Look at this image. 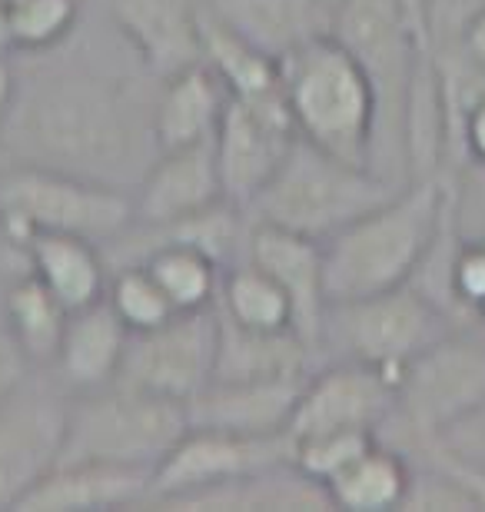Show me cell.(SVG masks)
<instances>
[{
  "mask_svg": "<svg viewBox=\"0 0 485 512\" xmlns=\"http://www.w3.org/2000/svg\"><path fill=\"white\" fill-rule=\"evenodd\" d=\"M412 469L416 466H412V459L402 449L376 439L326 489L333 496V506L346 512L402 509L412 486Z\"/></svg>",
  "mask_w": 485,
  "mask_h": 512,
  "instance_id": "83f0119b",
  "label": "cell"
},
{
  "mask_svg": "<svg viewBox=\"0 0 485 512\" xmlns=\"http://www.w3.org/2000/svg\"><path fill=\"white\" fill-rule=\"evenodd\" d=\"M223 200L226 193L213 140L160 150L133 190V223L163 227L196 217Z\"/></svg>",
  "mask_w": 485,
  "mask_h": 512,
  "instance_id": "2e32d148",
  "label": "cell"
},
{
  "mask_svg": "<svg viewBox=\"0 0 485 512\" xmlns=\"http://www.w3.org/2000/svg\"><path fill=\"white\" fill-rule=\"evenodd\" d=\"M452 210V180L419 177L323 240L326 296L356 300L416 280Z\"/></svg>",
  "mask_w": 485,
  "mask_h": 512,
  "instance_id": "7a4b0ae2",
  "label": "cell"
},
{
  "mask_svg": "<svg viewBox=\"0 0 485 512\" xmlns=\"http://www.w3.org/2000/svg\"><path fill=\"white\" fill-rule=\"evenodd\" d=\"M127 343H130L127 323L113 313V306L103 296L100 303L70 313L50 373L57 376V383L70 396L97 393V389H107L120 380Z\"/></svg>",
  "mask_w": 485,
  "mask_h": 512,
  "instance_id": "ffe728a7",
  "label": "cell"
},
{
  "mask_svg": "<svg viewBox=\"0 0 485 512\" xmlns=\"http://www.w3.org/2000/svg\"><path fill=\"white\" fill-rule=\"evenodd\" d=\"M216 310L236 326H246V330H296L293 303L286 290L253 260H246V256L240 263L226 266L220 296H216Z\"/></svg>",
  "mask_w": 485,
  "mask_h": 512,
  "instance_id": "f1b7e54d",
  "label": "cell"
},
{
  "mask_svg": "<svg viewBox=\"0 0 485 512\" xmlns=\"http://www.w3.org/2000/svg\"><path fill=\"white\" fill-rule=\"evenodd\" d=\"M14 167V157H10V150L4 147V140H0V173Z\"/></svg>",
  "mask_w": 485,
  "mask_h": 512,
  "instance_id": "b9f144b4",
  "label": "cell"
},
{
  "mask_svg": "<svg viewBox=\"0 0 485 512\" xmlns=\"http://www.w3.org/2000/svg\"><path fill=\"white\" fill-rule=\"evenodd\" d=\"M203 512V509H216V512H230V509H243V512H256V509H270V512H286V509H316V512H329L333 506V496L323 483H316L313 476H306L293 459L266 469H256L250 476H240L233 483L203 489V493H193L180 503H173L170 512Z\"/></svg>",
  "mask_w": 485,
  "mask_h": 512,
  "instance_id": "7402d4cb",
  "label": "cell"
},
{
  "mask_svg": "<svg viewBox=\"0 0 485 512\" xmlns=\"http://www.w3.org/2000/svg\"><path fill=\"white\" fill-rule=\"evenodd\" d=\"M87 10V0H14L10 14V50L37 54L74 34Z\"/></svg>",
  "mask_w": 485,
  "mask_h": 512,
  "instance_id": "4dcf8cb0",
  "label": "cell"
},
{
  "mask_svg": "<svg viewBox=\"0 0 485 512\" xmlns=\"http://www.w3.org/2000/svg\"><path fill=\"white\" fill-rule=\"evenodd\" d=\"M396 190L399 183L379 177L376 170L296 140L273 180L243 213L250 223H270L323 243L346 223L386 203Z\"/></svg>",
  "mask_w": 485,
  "mask_h": 512,
  "instance_id": "5b68a950",
  "label": "cell"
},
{
  "mask_svg": "<svg viewBox=\"0 0 485 512\" xmlns=\"http://www.w3.org/2000/svg\"><path fill=\"white\" fill-rule=\"evenodd\" d=\"M296 140L299 133L283 87L263 97H230L213 137L226 200L240 210L250 207L256 193L280 170Z\"/></svg>",
  "mask_w": 485,
  "mask_h": 512,
  "instance_id": "7c38bea8",
  "label": "cell"
},
{
  "mask_svg": "<svg viewBox=\"0 0 485 512\" xmlns=\"http://www.w3.org/2000/svg\"><path fill=\"white\" fill-rule=\"evenodd\" d=\"M376 439H379L376 433H353V429L293 439V463L303 469L306 476H313L316 483L329 486L356 456H363Z\"/></svg>",
  "mask_w": 485,
  "mask_h": 512,
  "instance_id": "d6a6232c",
  "label": "cell"
},
{
  "mask_svg": "<svg viewBox=\"0 0 485 512\" xmlns=\"http://www.w3.org/2000/svg\"><path fill=\"white\" fill-rule=\"evenodd\" d=\"M0 47L10 50V14H7L4 0H0Z\"/></svg>",
  "mask_w": 485,
  "mask_h": 512,
  "instance_id": "60d3db41",
  "label": "cell"
},
{
  "mask_svg": "<svg viewBox=\"0 0 485 512\" xmlns=\"http://www.w3.org/2000/svg\"><path fill=\"white\" fill-rule=\"evenodd\" d=\"M333 34L366 70L376 94L373 167L392 183H409V114L432 44L412 24L402 0H343Z\"/></svg>",
  "mask_w": 485,
  "mask_h": 512,
  "instance_id": "3957f363",
  "label": "cell"
},
{
  "mask_svg": "<svg viewBox=\"0 0 485 512\" xmlns=\"http://www.w3.org/2000/svg\"><path fill=\"white\" fill-rule=\"evenodd\" d=\"M459 54L485 67V4H479L459 27Z\"/></svg>",
  "mask_w": 485,
  "mask_h": 512,
  "instance_id": "74e56055",
  "label": "cell"
},
{
  "mask_svg": "<svg viewBox=\"0 0 485 512\" xmlns=\"http://www.w3.org/2000/svg\"><path fill=\"white\" fill-rule=\"evenodd\" d=\"M226 104H230V90L203 60L163 77L157 90V110H153L160 150L213 140Z\"/></svg>",
  "mask_w": 485,
  "mask_h": 512,
  "instance_id": "603a6c76",
  "label": "cell"
},
{
  "mask_svg": "<svg viewBox=\"0 0 485 512\" xmlns=\"http://www.w3.org/2000/svg\"><path fill=\"white\" fill-rule=\"evenodd\" d=\"M203 64L223 80L230 97H263L280 90V64L220 24L210 4L203 17Z\"/></svg>",
  "mask_w": 485,
  "mask_h": 512,
  "instance_id": "f546056e",
  "label": "cell"
},
{
  "mask_svg": "<svg viewBox=\"0 0 485 512\" xmlns=\"http://www.w3.org/2000/svg\"><path fill=\"white\" fill-rule=\"evenodd\" d=\"M485 396V330L459 326L429 346L399 380V406L379 439L406 456L422 453L449 423Z\"/></svg>",
  "mask_w": 485,
  "mask_h": 512,
  "instance_id": "9c48e42d",
  "label": "cell"
},
{
  "mask_svg": "<svg viewBox=\"0 0 485 512\" xmlns=\"http://www.w3.org/2000/svg\"><path fill=\"white\" fill-rule=\"evenodd\" d=\"M130 223V190L27 163H14L0 173V237L24 253L34 233H67L110 247Z\"/></svg>",
  "mask_w": 485,
  "mask_h": 512,
  "instance_id": "52a82bcc",
  "label": "cell"
},
{
  "mask_svg": "<svg viewBox=\"0 0 485 512\" xmlns=\"http://www.w3.org/2000/svg\"><path fill=\"white\" fill-rule=\"evenodd\" d=\"M286 459H293L290 433L243 436V433H223V429L190 426L187 436L173 446V453L153 473L150 496L143 509L170 512L173 503H180V499H187L193 493L233 483V479L250 476L256 469L286 463Z\"/></svg>",
  "mask_w": 485,
  "mask_h": 512,
  "instance_id": "8fae6325",
  "label": "cell"
},
{
  "mask_svg": "<svg viewBox=\"0 0 485 512\" xmlns=\"http://www.w3.org/2000/svg\"><path fill=\"white\" fill-rule=\"evenodd\" d=\"M402 4H406L416 30L432 44V0H402Z\"/></svg>",
  "mask_w": 485,
  "mask_h": 512,
  "instance_id": "ab89813d",
  "label": "cell"
},
{
  "mask_svg": "<svg viewBox=\"0 0 485 512\" xmlns=\"http://www.w3.org/2000/svg\"><path fill=\"white\" fill-rule=\"evenodd\" d=\"M246 260H253L283 286L293 303L296 333L313 346L319 340L329 296H326V270H323V243L309 240L303 233L270 227V223H250L246 237Z\"/></svg>",
  "mask_w": 485,
  "mask_h": 512,
  "instance_id": "e0dca14e",
  "label": "cell"
},
{
  "mask_svg": "<svg viewBox=\"0 0 485 512\" xmlns=\"http://www.w3.org/2000/svg\"><path fill=\"white\" fill-rule=\"evenodd\" d=\"M280 87L299 140L339 160L369 167L376 137V94L343 40L323 34L293 50L280 60Z\"/></svg>",
  "mask_w": 485,
  "mask_h": 512,
  "instance_id": "277c9868",
  "label": "cell"
},
{
  "mask_svg": "<svg viewBox=\"0 0 485 512\" xmlns=\"http://www.w3.org/2000/svg\"><path fill=\"white\" fill-rule=\"evenodd\" d=\"M4 4H7V7H10V4H14V0H4Z\"/></svg>",
  "mask_w": 485,
  "mask_h": 512,
  "instance_id": "ee69618b",
  "label": "cell"
},
{
  "mask_svg": "<svg viewBox=\"0 0 485 512\" xmlns=\"http://www.w3.org/2000/svg\"><path fill=\"white\" fill-rule=\"evenodd\" d=\"M30 363L24 360V353L17 350V343L10 340V333L0 326V399H4L10 389H17L27 380Z\"/></svg>",
  "mask_w": 485,
  "mask_h": 512,
  "instance_id": "8d00e7d4",
  "label": "cell"
},
{
  "mask_svg": "<svg viewBox=\"0 0 485 512\" xmlns=\"http://www.w3.org/2000/svg\"><path fill=\"white\" fill-rule=\"evenodd\" d=\"M187 429V403L113 383L97 393L74 396L60 463H110L157 473Z\"/></svg>",
  "mask_w": 485,
  "mask_h": 512,
  "instance_id": "ba28073f",
  "label": "cell"
},
{
  "mask_svg": "<svg viewBox=\"0 0 485 512\" xmlns=\"http://www.w3.org/2000/svg\"><path fill=\"white\" fill-rule=\"evenodd\" d=\"M30 273L67 306L70 313L107 296L110 263L97 243L67 233H34L27 240Z\"/></svg>",
  "mask_w": 485,
  "mask_h": 512,
  "instance_id": "d4e9b609",
  "label": "cell"
},
{
  "mask_svg": "<svg viewBox=\"0 0 485 512\" xmlns=\"http://www.w3.org/2000/svg\"><path fill=\"white\" fill-rule=\"evenodd\" d=\"M399 406V380L363 363H319L299 389L290 439L319 433H376Z\"/></svg>",
  "mask_w": 485,
  "mask_h": 512,
  "instance_id": "5bb4252c",
  "label": "cell"
},
{
  "mask_svg": "<svg viewBox=\"0 0 485 512\" xmlns=\"http://www.w3.org/2000/svg\"><path fill=\"white\" fill-rule=\"evenodd\" d=\"M107 303L113 306V313L127 323L130 333L153 330V326L167 323L170 316H177L170 296L163 293L157 276H153L143 263H127V266L110 270Z\"/></svg>",
  "mask_w": 485,
  "mask_h": 512,
  "instance_id": "1f68e13d",
  "label": "cell"
},
{
  "mask_svg": "<svg viewBox=\"0 0 485 512\" xmlns=\"http://www.w3.org/2000/svg\"><path fill=\"white\" fill-rule=\"evenodd\" d=\"M446 153H462V163H485V94L449 124Z\"/></svg>",
  "mask_w": 485,
  "mask_h": 512,
  "instance_id": "d590c367",
  "label": "cell"
},
{
  "mask_svg": "<svg viewBox=\"0 0 485 512\" xmlns=\"http://www.w3.org/2000/svg\"><path fill=\"white\" fill-rule=\"evenodd\" d=\"M323 4H326V7H333V10H336L339 4H343V0H323Z\"/></svg>",
  "mask_w": 485,
  "mask_h": 512,
  "instance_id": "7bdbcfd3",
  "label": "cell"
},
{
  "mask_svg": "<svg viewBox=\"0 0 485 512\" xmlns=\"http://www.w3.org/2000/svg\"><path fill=\"white\" fill-rule=\"evenodd\" d=\"M160 80L203 60V17L210 0H97Z\"/></svg>",
  "mask_w": 485,
  "mask_h": 512,
  "instance_id": "9a60e30c",
  "label": "cell"
},
{
  "mask_svg": "<svg viewBox=\"0 0 485 512\" xmlns=\"http://www.w3.org/2000/svg\"><path fill=\"white\" fill-rule=\"evenodd\" d=\"M153 473L110 463H57L24 496V512H117L143 509Z\"/></svg>",
  "mask_w": 485,
  "mask_h": 512,
  "instance_id": "d6986e66",
  "label": "cell"
},
{
  "mask_svg": "<svg viewBox=\"0 0 485 512\" xmlns=\"http://www.w3.org/2000/svg\"><path fill=\"white\" fill-rule=\"evenodd\" d=\"M127 263H143L147 270L157 276L163 293L170 296L173 310L177 313H196L216 306L220 296V283L226 266L210 256L203 247L187 240H150L140 247L127 250L123 256L110 263V270Z\"/></svg>",
  "mask_w": 485,
  "mask_h": 512,
  "instance_id": "484cf974",
  "label": "cell"
},
{
  "mask_svg": "<svg viewBox=\"0 0 485 512\" xmlns=\"http://www.w3.org/2000/svg\"><path fill=\"white\" fill-rule=\"evenodd\" d=\"M210 14L276 64L336 24L323 0H210Z\"/></svg>",
  "mask_w": 485,
  "mask_h": 512,
  "instance_id": "44dd1931",
  "label": "cell"
},
{
  "mask_svg": "<svg viewBox=\"0 0 485 512\" xmlns=\"http://www.w3.org/2000/svg\"><path fill=\"white\" fill-rule=\"evenodd\" d=\"M216 333H220L216 306L177 313L153 330L130 333L117 383L147 389V393L177 399V403H190L213 380Z\"/></svg>",
  "mask_w": 485,
  "mask_h": 512,
  "instance_id": "4fadbf2b",
  "label": "cell"
},
{
  "mask_svg": "<svg viewBox=\"0 0 485 512\" xmlns=\"http://www.w3.org/2000/svg\"><path fill=\"white\" fill-rule=\"evenodd\" d=\"M452 180V220L462 237H485V163H462Z\"/></svg>",
  "mask_w": 485,
  "mask_h": 512,
  "instance_id": "e575fe53",
  "label": "cell"
},
{
  "mask_svg": "<svg viewBox=\"0 0 485 512\" xmlns=\"http://www.w3.org/2000/svg\"><path fill=\"white\" fill-rule=\"evenodd\" d=\"M70 403L74 396L50 370H30L24 383L0 399V509H17L60 463Z\"/></svg>",
  "mask_w": 485,
  "mask_h": 512,
  "instance_id": "30bf717a",
  "label": "cell"
},
{
  "mask_svg": "<svg viewBox=\"0 0 485 512\" xmlns=\"http://www.w3.org/2000/svg\"><path fill=\"white\" fill-rule=\"evenodd\" d=\"M479 330H485V320H482V326H479Z\"/></svg>",
  "mask_w": 485,
  "mask_h": 512,
  "instance_id": "f6af8a7d",
  "label": "cell"
},
{
  "mask_svg": "<svg viewBox=\"0 0 485 512\" xmlns=\"http://www.w3.org/2000/svg\"><path fill=\"white\" fill-rule=\"evenodd\" d=\"M17 94V54L7 47H0V124H4L10 104Z\"/></svg>",
  "mask_w": 485,
  "mask_h": 512,
  "instance_id": "f35d334b",
  "label": "cell"
},
{
  "mask_svg": "<svg viewBox=\"0 0 485 512\" xmlns=\"http://www.w3.org/2000/svg\"><path fill=\"white\" fill-rule=\"evenodd\" d=\"M67 320L70 310L34 273H20L14 280L0 283V326L24 353L30 370L54 366Z\"/></svg>",
  "mask_w": 485,
  "mask_h": 512,
  "instance_id": "4316f807",
  "label": "cell"
},
{
  "mask_svg": "<svg viewBox=\"0 0 485 512\" xmlns=\"http://www.w3.org/2000/svg\"><path fill=\"white\" fill-rule=\"evenodd\" d=\"M216 370L213 380H290L316 370V353L296 330H246L216 310Z\"/></svg>",
  "mask_w": 485,
  "mask_h": 512,
  "instance_id": "cb8c5ba5",
  "label": "cell"
},
{
  "mask_svg": "<svg viewBox=\"0 0 485 512\" xmlns=\"http://www.w3.org/2000/svg\"><path fill=\"white\" fill-rule=\"evenodd\" d=\"M160 77L97 0L60 44L17 54V94L0 140L14 163L137 190L157 160Z\"/></svg>",
  "mask_w": 485,
  "mask_h": 512,
  "instance_id": "6da1fadb",
  "label": "cell"
},
{
  "mask_svg": "<svg viewBox=\"0 0 485 512\" xmlns=\"http://www.w3.org/2000/svg\"><path fill=\"white\" fill-rule=\"evenodd\" d=\"M452 330H459V323L416 283L356 300H336L326 306L319 326L316 366L346 360L402 380L409 363L446 340Z\"/></svg>",
  "mask_w": 485,
  "mask_h": 512,
  "instance_id": "8992f818",
  "label": "cell"
},
{
  "mask_svg": "<svg viewBox=\"0 0 485 512\" xmlns=\"http://www.w3.org/2000/svg\"><path fill=\"white\" fill-rule=\"evenodd\" d=\"M422 453H436V456L452 459V463H459L466 469L485 473V396L469 409V413H462L456 423H449L442 429ZM422 453H416V456H422Z\"/></svg>",
  "mask_w": 485,
  "mask_h": 512,
  "instance_id": "836d02e7",
  "label": "cell"
},
{
  "mask_svg": "<svg viewBox=\"0 0 485 512\" xmlns=\"http://www.w3.org/2000/svg\"><path fill=\"white\" fill-rule=\"evenodd\" d=\"M306 376L290 380H210L187 403L190 426L223 429L243 436H280L290 433L299 389Z\"/></svg>",
  "mask_w": 485,
  "mask_h": 512,
  "instance_id": "ac0fdd59",
  "label": "cell"
}]
</instances>
